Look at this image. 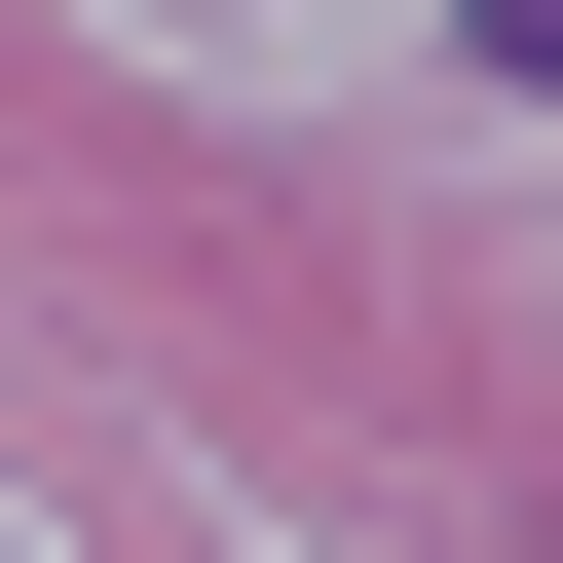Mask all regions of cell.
I'll use <instances>...</instances> for the list:
<instances>
[{"label": "cell", "mask_w": 563, "mask_h": 563, "mask_svg": "<svg viewBox=\"0 0 563 563\" xmlns=\"http://www.w3.org/2000/svg\"><path fill=\"white\" fill-rule=\"evenodd\" d=\"M488 76H526V113H563V0H488Z\"/></svg>", "instance_id": "cell-1"}]
</instances>
